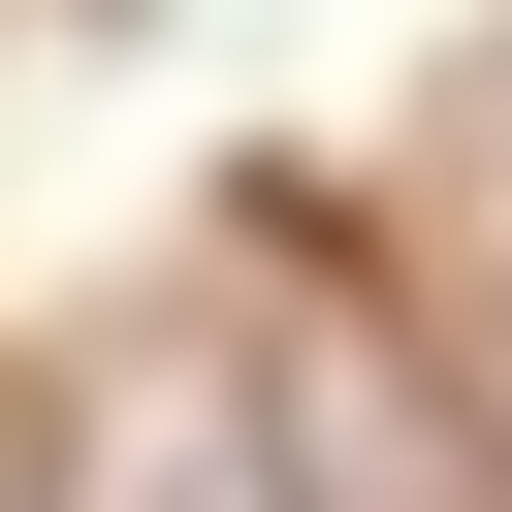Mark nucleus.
<instances>
[{
    "label": "nucleus",
    "mask_w": 512,
    "mask_h": 512,
    "mask_svg": "<svg viewBox=\"0 0 512 512\" xmlns=\"http://www.w3.org/2000/svg\"><path fill=\"white\" fill-rule=\"evenodd\" d=\"M256 416H288V512H512L480 352H416V320H256Z\"/></svg>",
    "instance_id": "nucleus-1"
},
{
    "label": "nucleus",
    "mask_w": 512,
    "mask_h": 512,
    "mask_svg": "<svg viewBox=\"0 0 512 512\" xmlns=\"http://www.w3.org/2000/svg\"><path fill=\"white\" fill-rule=\"evenodd\" d=\"M64 512H288L256 352H96V384H64Z\"/></svg>",
    "instance_id": "nucleus-2"
},
{
    "label": "nucleus",
    "mask_w": 512,
    "mask_h": 512,
    "mask_svg": "<svg viewBox=\"0 0 512 512\" xmlns=\"http://www.w3.org/2000/svg\"><path fill=\"white\" fill-rule=\"evenodd\" d=\"M480 416H512V288H480Z\"/></svg>",
    "instance_id": "nucleus-3"
}]
</instances>
